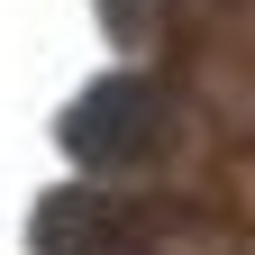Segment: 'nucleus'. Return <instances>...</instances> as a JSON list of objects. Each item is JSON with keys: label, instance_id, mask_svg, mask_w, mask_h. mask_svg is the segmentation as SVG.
I'll list each match as a JSON object with an SVG mask.
<instances>
[{"label": "nucleus", "instance_id": "7ed1b4c3", "mask_svg": "<svg viewBox=\"0 0 255 255\" xmlns=\"http://www.w3.org/2000/svg\"><path fill=\"white\" fill-rule=\"evenodd\" d=\"M146 255H246L228 219H201V210H173L146 228Z\"/></svg>", "mask_w": 255, "mask_h": 255}, {"label": "nucleus", "instance_id": "f03ea898", "mask_svg": "<svg viewBox=\"0 0 255 255\" xmlns=\"http://www.w3.org/2000/svg\"><path fill=\"white\" fill-rule=\"evenodd\" d=\"M37 255H128V210L110 201V191H91V182H64V191H46L37 201Z\"/></svg>", "mask_w": 255, "mask_h": 255}, {"label": "nucleus", "instance_id": "20e7f679", "mask_svg": "<svg viewBox=\"0 0 255 255\" xmlns=\"http://www.w3.org/2000/svg\"><path fill=\"white\" fill-rule=\"evenodd\" d=\"M101 9V27H110V46H155L173 27V0H91Z\"/></svg>", "mask_w": 255, "mask_h": 255}, {"label": "nucleus", "instance_id": "f257e3e1", "mask_svg": "<svg viewBox=\"0 0 255 255\" xmlns=\"http://www.w3.org/2000/svg\"><path fill=\"white\" fill-rule=\"evenodd\" d=\"M164 137H173V91L155 73H101L64 110V155L91 173H137L164 155Z\"/></svg>", "mask_w": 255, "mask_h": 255}]
</instances>
